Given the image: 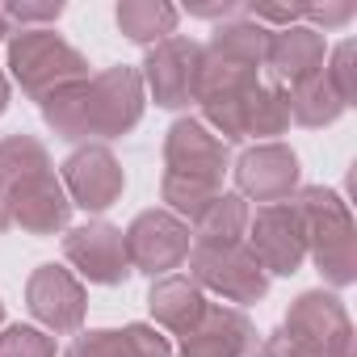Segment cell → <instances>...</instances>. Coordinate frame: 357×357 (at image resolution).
<instances>
[{
  "label": "cell",
  "instance_id": "obj_26",
  "mask_svg": "<svg viewBox=\"0 0 357 357\" xmlns=\"http://www.w3.org/2000/svg\"><path fill=\"white\" fill-rule=\"evenodd\" d=\"M63 357H126V349L118 332H84Z\"/></svg>",
  "mask_w": 357,
  "mask_h": 357
},
{
  "label": "cell",
  "instance_id": "obj_17",
  "mask_svg": "<svg viewBox=\"0 0 357 357\" xmlns=\"http://www.w3.org/2000/svg\"><path fill=\"white\" fill-rule=\"evenodd\" d=\"M147 307H151L155 324H164V328L176 332V336H190V332L202 324V315H206L211 303H206V294H202V286H198L194 278L168 273V278H160V282L151 286Z\"/></svg>",
  "mask_w": 357,
  "mask_h": 357
},
{
  "label": "cell",
  "instance_id": "obj_21",
  "mask_svg": "<svg viewBox=\"0 0 357 357\" xmlns=\"http://www.w3.org/2000/svg\"><path fill=\"white\" fill-rule=\"evenodd\" d=\"M43 168H51V155H47V147L38 139H30V135L5 139L0 143V198H5L17 181H26V176H34Z\"/></svg>",
  "mask_w": 357,
  "mask_h": 357
},
{
  "label": "cell",
  "instance_id": "obj_5",
  "mask_svg": "<svg viewBox=\"0 0 357 357\" xmlns=\"http://www.w3.org/2000/svg\"><path fill=\"white\" fill-rule=\"evenodd\" d=\"M126 240V261L130 269H143V273H172L181 269L194 240H190V227L176 219L172 211H143L130 231L122 236Z\"/></svg>",
  "mask_w": 357,
  "mask_h": 357
},
{
  "label": "cell",
  "instance_id": "obj_11",
  "mask_svg": "<svg viewBox=\"0 0 357 357\" xmlns=\"http://www.w3.org/2000/svg\"><path fill=\"white\" fill-rule=\"evenodd\" d=\"M164 172H176V176H198V181H215L227 168V143L219 135L206 130V122L198 118H181L172 130H168V143H164Z\"/></svg>",
  "mask_w": 357,
  "mask_h": 357
},
{
  "label": "cell",
  "instance_id": "obj_3",
  "mask_svg": "<svg viewBox=\"0 0 357 357\" xmlns=\"http://www.w3.org/2000/svg\"><path fill=\"white\" fill-rule=\"evenodd\" d=\"M9 68H13V80L38 101H47L55 89L89 80L84 55L68 47L55 30H22L9 43Z\"/></svg>",
  "mask_w": 357,
  "mask_h": 357
},
{
  "label": "cell",
  "instance_id": "obj_14",
  "mask_svg": "<svg viewBox=\"0 0 357 357\" xmlns=\"http://www.w3.org/2000/svg\"><path fill=\"white\" fill-rule=\"evenodd\" d=\"M290 340H298L311 357H328L332 353V344L336 340H344L353 328H349V315H344V307H340V298H332V294H303L294 307H290V315H286V328H282Z\"/></svg>",
  "mask_w": 357,
  "mask_h": 357
},
{
  "label": "cell",
  "instance_id": "obj_18",
  "mask_svg": "<svg viewBox=\"0 0 357 357\" xmlns=\"http://www.w3.org/2000/svg\"><path fill=\"white\" fill-rule=\"evenodd\" d=\"M248 206L240 194H219L198 219H194V248H231L248 231Z\"/></svg>",
  "mask_w": 357,
  "mask_h": 357
},
{
  "label": "cell",
  "instance_id": "obj_12",
  "mask_svg": "<svg viewBox=\"0 0 357 357\" xmlns=\"http://www.w3.org/2000/svg\"><path fill=\"white\" fill-rule=\"evenodd\" d=\"M26 303L51 332H76L84 324V286L63 265H43L26 286Z\"/></svg>",
  "mask_w": 357,
  "mask_h": 357
},
{
  "label": "cell",
  "instance_id": "obj_27",
  "mask_svg": "<svg viewBox=\"0 0 357 357\" xmlns=\"http://www.w3.org/2000/svg\"><path fill=\"white\" fill-rule=\"evenodd\" d=\"M59 13H63L59 0H55V5H5V9H0V17H5V22H22V30L30 22H55Z\"/></svg>",
  "mask_w": 357,
  "mask_h": 357
},
{
  "label": "cell",
  "instance_id": "obj_30",
  "mask_svg": "<svg viewBox=\"0 0 357 357\" xmlns=\"http://www.w3.org/2000/svg\"><path fill=\"white\" fill-rule=\"evenodd\" d=\"M5 34H9V22H5V17H0V38H5Z\"/></svg>",
  "mask_w": 357,
  "mask_h": 357
},
{
  "label": "cell",
  "instance_id": "obj_7",
  "mask_svg": "<svg viewBox=\"0 0 357 357\" xmlns=\"http://www.w3.org/2000/svg\"><path fill=\"white\" fill-rule=\"evenodd\" d=\"M198 72H202V47L190 38H164L143 59V80L155 93V105L181 109L198 97Z\"/></svg>",
  "mask_w": 357,
  "mask_h": 357
},
{
  "label": "cell",
  "instance_id": "obj_2",
  "mask_svg": "<svg viewBox=\"0 0 357 357\" xmlns=\"http://www.w3.org/2000/svg\"><path fill=\"white\" fill-rule=\"evenodd\" d=\"M294 211H298V223H303V236L319 273L332 286H349L357 278V240H353L349 206L332 190H303Z\"/></svg>",
  "mask_w": 357,
  "mask_h": 357
},
{
  "label": "cell",
  "instance_id": "obj_31",
  "mask_svg": "<svg viewBox=\"0 0 357 357\" xmlns=\"http://www.w3.org/2000/svg\"><path fill=\"white\" fill-rule=\"evenodd\" d=\"M0 319H5V303H0Z\"/></svg>",
  "mask_w": 357,
  "mask_h": 357
},
{
  "label": "cell",
  "instance_id": "obj_29",
  "mask_svg": "<svg viewBox=\"0 0 357 357\" xmlns=\"http://www.w3.org/2000/svg\"><path fill=\"white\" fill-rule=\"evenodd\" d=\"M9 227V215H5V206H0V231H5Z\"/></svg>",
  "mask_w": 357,
  "mask_h": 357
},
{
  "label": "cell",
  "instance_id": "obj_19",
  "mask_svg": "<svg viewBox=\"0 0 357 357\" xmlns=\"http://www.w3.org/2000/svg\"><path fill=\"white\" fill-rule=\"evenodd\" d=\"M286 97H290V118H298L303 126H328V122H336L340 109H344L340 93L332 89V80H328L324 72L311 76V80H303V84H294Z\"/></svg>",
  "mask_w": 357,
  "mask_h": 357
},
{
  "label": "cell",
  "instance_id": "obj_24",
  "mask_svg": "<svg viewBox=\"0 0 357 357\" xmlns=\"http://www.w3.org/2000/svg\"><path fill=\"white\" fill-rule=\"evenodd\" d=\"M0 357H55V340L38 328L13 324L0 332Z\"/></svg>",
  "mask_w": 357,
  "mask_h": 357
},
{
  "label": "cell",
  "instance_id": "obj_28",
  "mask_svg": "<svg viewBox=\"0 0 357 357\" xmlns=\"http://www.w3.org/2000/svg\"><path fill=\"white\" fill-rule=\"evenodd\" d=\"M5 105H9V84H5V76H0V114H5Z\"/></svg>",
  "mask_w": 357,
  "mask_h": 357
},
{
  "label": "cell",
  "instance_id": "obj_25",
  "mask_svg": "<svg viewBox=\"0 0 357 357\" xmlns=\"http://www.w3.org/2000/svg\"><path fill=\"white\" fill-rule=\"evenodd\" d=\"M118 336H122L126 357H172L168 340H164L155 328H147V324H130V328H122Z\"/></svg>",
  "mask_w": 357,
  "mask_h": 357
},
{
  "label": "cell",
  "instance_id": "obj_22",
  "mask_svg": "<svg viewBox=\"0 0 357 357\" xmlns=\"http://www.w3.org/2000/svg\"><path fill=\"white\" fill-rule=\"evenodd\" d=\"M290 126V97L278 84H257L244 105V135H282Z\"/></svg>",
  "mask_w": 357,
  "mask_h": 357
},
{
  "label": "cell",
  "instance_id": "obj_10",
  "mask_svg": "<svg viewBox=\"0 0 357 357\" xmlns=\"http://www.w3.org/2000/svg\"><path fill=\"white\" fill-rule=\"evenodd\" d=\"M63 257H68L89 282H101V286H118V282H126V273H130L126 240H122V231L109 227V223L72 227L68 240H63Z\"/></svg>",
  "mask_w": 357,
  "mask_h": 357
},
{
  "label": "cell",
  "instance_id": "obj_6",
  "mask_svg": "<svg viewBox=\"0 0 357 357\" xmlns=\"http://www.w3.org/2000/svg\"><path fill=\"white\" fill-rule=\"evenodd\" d=\"M0 206H5L9 223H17L30 236H55L68 227V215H72V202L63 194V181L55 176V168H43L26 176V181H17L0 198Z\"/></svg>",
  "mask_w": 357,
  "mask_h": 357
},
{
  "label": "cell",
  "instance_id": "obj_23",
  "mask_svg": "<svg viewBox=\"0 0 357 357\" xmlns=\"http://www.w3.org/2000/svg\"><path fill=\"white\" fill-rule=\"evenodd\" d=\"M219 198V185L215 181H198V176H176V172H164V202L185 215L190 223Z\"/></svg>",
  "mask_w": 357,
  "mask_h": 357
},
{
  "label": "cell",
  "instance_id": "obj_13",
  "mask_svg": "<svg viewBox=\"0 0 357 357\" xmlns=\"http://www.w3.org/2000/svg\"><path fill=\"white\" fill-rule=\"evenodd\" d=\"M236 181H240V194H248V198H257L265 206L286 202L294 194V185H298V160L282 143H261V147L240 155Z\"/></svg>",
  "mask_w": 357,
  "mask_h": 357
},
{
  "label": "cell",
  "instance_id": "obj_9",
  "mask_svg": "<svg viewBox=\"0 0 357 357\" xmlns=\"http://www.w3.org/2000/svg\"><path fill=\"white\" fill-rule=\"evenodd\" d=\"M122 185H126V176H122L118 160L109 155V147H80L63 164V194L72 206L105 211L118 202Z\"/></svg>",
  "mask_w": 357,
  "mask_h": 357
},
{
  "label": "cell",
  "instance_id": "obj_20",
  "mask_svg": "<svg viewBox=\"0 0 357 357\" xmlns=\"http://www.w3.org/2000/svg\"><path fill=\"white\" fill-rule=\"evenodd\" d=\"M118 26L130 43H164L176 26V9L164 0H126L118 5Z\"/></svg>",
  "mask_w": 357,
  "mask_h": 357
},
{
  "label": "cell",
  "instance_id": "obj_8",
  "mask_svg": "<svg viewBox=\"0 0 357 357\" xmlns=\"http://www.w3.org/2000/svg\"><path fill=\"white\" fill-rule=\"evenodd\" d=\"M248 240H252L248 244L252 257L269 273H294L303 265V257H307V236H303L294 202L261 206L257 219H248Z\"/></svg>",
  "mask_w": 357,
  "mask_h": 357
},
{
  "label": "cell",
  "instance_id": "obj_15",
  "mask_svg": "<svg viewBox=\"0 0 357 357\" xmlns=\"http://www.w3.org/2000/svg\"><path fill=\"white\" fill-rule=\"evenodd\" d=\"M257 332L236 307H206L202 324L185 336L181 357H252Z\"/></svg>",
  "mask_w": 357,
  "mask_h": 357
},
{
  "label": "cell",
  "instance_id": "obj_1",
  "mask_svg": "<svg viewBox=\"0 0 357 357\" xmlns=\"http://www.w3.org/2000/svg\"><path fill=\"white\" fill-rule=\"evenodd\" d=\"M143 114V76L135 68H109L93 80H76L68 89H55L43 101V118L63 139H118L126 135Z\"/></svg>",
  "mask_w": 357,
  "mask_h": 357
},
{
  "label": "cell",
  "instance_id": "obj_4",
  "mask_svg": "<svg viewBox=\"0 0 357 357\" xmlns=\"http://www.w3.org/2000/svg\"><path fill=\"white\" fill-rule=\"evenodd\" d=\"M190 278L215 294H223L227 303H257L269 286L261 261L252 257V248L231 244V248H190Z\"/></svg>",
  "mask_w": 357,
  "mask_h": 357
},
{
  "label": "cell",
  "instance_id": "obj_16",
  "mask_svg": "<svg viewBox=\"0 0 357 357\" xmlns=\"http://www.w3.org/2000/svg\"><path fill=\"white\" fill-rule=\"evenodd\" d=\"M265 63L269 72L282 80V84H303L311 76L324 72V38L319 30H307V26H286V30H269V43H265Z\"/></svg>",
  "mask_w": 357,
  "mask_h": 357
}]
</instances>
